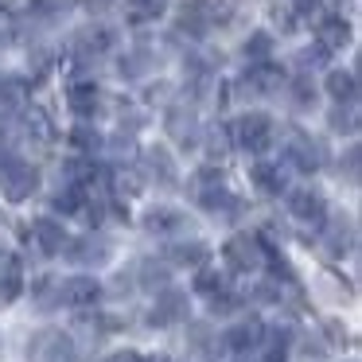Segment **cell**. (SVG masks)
Returning a JSON list of instances; mask_svg holds the SVG:
<instances>
[{"mask_svg": "<svg viewBox=\"0 0 362 362\" xmlns=\"http://www.w3.org/2000/svg\"><path fill=\"white\" fill-rule=\"evenodd\" d=\"M71 141L78 144V148H86L90 156H94V152H98V144H102V133H98L94 125H78V129L71 133Z\"/></svg>", "mask_w": 362, "mask_h": 362, "instance_id": "obj_24", "label": "cell"}, {"mask_svg": "<svg viewBox=\"0 0 362 362\" xmlns=\"http://www.w3.org/2000/svg\"><path fill=\"white\" fill-rule=\"evenodd\" d=\"M253 180H257V183H261V191H269V195H276V191L284 187V183H281V175H276L273 168H265V164H257V168H253Z\"/></svg>", "mask_w": 362, "mask_h": 362, "instance_id": "obj_27", "label": "cell"}, {"mask_svg": "<svg viewBox=\"0 0 362 362\" xmlns=\"http://www.w3.org/2000/svg\"><path fill=\"white\" fill-rule=\"evenodd\" d=\"M168 276H172V273H168V265H164V261H144V265H141V284H144V288H152V292H164L168 288Z\"/></svg>", "mask_w": 362, "mask_h": 362, "instance_id": "obj_19", "label": "cell"}, {"mask_svg": "<svg viewBox=\"0 0 362 362\" xmlns=\"http://www.w3.org/2000/svg\"><path fill=\"white\" fill-rule=\"evenodd\" d=\"M78 203H82V199H78V187H66V191H59V195H55V211H63V214H71Z\"/></svg>", "mask_w": 362, "mask_h": 362, "instance_id": "obj_28", "label": "cell"}, {"mask_svg": "<svg viewBox=\"0 0 362 362\" xmlns=\"http://www.w3.org/2000/svg\"><path fill=\"white\" fill-rule=\"evenodd\" d=\"M8 40V28H4V20H0V43Z\"/></svg>", "mask_w": 362, "mask_h": 362, "instance_id": "obj_35", "label": "cell"}, {"mask_svg": "<svg viewBox=\"0 0 362 362\" xmlns=\"http://www.w3.org/2000/svg\"><path fill=\"white\" fill-rule=\"evenodd\" d=\"M168 129L180 144H195L199 141V125H195V113L191 110H172L168 113Z\"/></svg>", "mask_w": 362, "mask_h": 362, "instance_id": "obj_11", "label": "cell"}, {"mask_svg": "<svg viewBox=\"0 0 362 362\" xmlns=\"http://www.w3.org/2000/svg\"><path fill=\"white\" fill-rule=\"evenodd\" d=\"M199 288H203V292H214V288H218V292H222V276L203 273V276H199Z\"/></svg>", "mask_w": 362, "mask_h": 362, "instance_id": "obj_32", "label": "cell"}, {"mask_svg": "<svg viewBox=\"0 0 362 362\" xmlns=\"http://www.w3.org/2000/svg\"><path fill=\"white\" fill-rule=\"evenodd\" d=\"M113 43V35L105 32V28H86V32L78 35V47H82V55H102L105 47Z\"/></svg>", "mask_w": 362, "mask_h": 362, "instance_id": "obj_21", "label": "cell"}, {"mask_svg": "<svg viewBox=\"0 0 362 362\" xmlns=\"http://www.w3.org/2000/svg\"><path fill=\"white\" fill-rule=\"evenodd\" d=\"M288 211L292 218L308 222V226H323L327 222V203H323V195H315L312 187H300L288 195Z\"/></svg>", "mask_w": 362, "mask_h": 362, "instance_id": "obj_3", "label": "cell"}, {"mask_svg": "<svg viewBox=\"0 0 362 362\" xmlns=\"http://www.w3.org/2000/svg\"><path fill=\"white\" fill-rule=\"evenodd\" d=\"M327 94L335 98L339 105H351L354 94H358V82H354L351 71H331L327 74Z\"/></svg>", "mask_w": 362, "mask_h": 362, "instance_id": "obj_13", "label": "cell"}, {"mask_svg": "<svg viewBox=\"0 0 362 362\" xmlns=\"http://www.w3.org/2000/svg\"><path fill=\"white\" fill-rule=\"evenodd\" d=\"M144 226H148L152 234H172V230L183 226V214L172 211V206H152V211L144 214Z\"/></svg>", "mask_w": 362, "mask_h": 362, "instance_id": "obj_14", "label": "cell"}, {"mask_svg": "<svg viewBox=\"0 0 362 362\" xmlns=\"http://www.w3.org/2000/svg\"><path fill=\"white\" fill-rule=\"evenodd\" d=\"M226 261H230V269H238V273H250V269H257L261 265V242L257 238H250V234H238V238H230L226 242Z\"/></svg>", "mask_w": 362, "mask_h": 362, "instance_id": "obj_4", "label": "cell"}, {"mask_svg": "<svg viewBox=\"0 0 362 362\" xmlns=\"http://www.w3.org/2000/svg\"><path fill=\"white\" fill-rule=\"evenodd\" d=\"M261 335H265V327H261L257 320H242L238 327L226 331V346L230 351H253V346L261 343Z\"/></svg>", "mask_w": 362, "mask_h": 362, "instance_id": "obj_8", "label": "cell"}, {"mask_svg": "<svg viewBox=\"0 0 362 362\" xmlns=\"http://www.w3.org/2000/svg\"><path fill=\"white\" fill-rule=\"evenodd\" d=\"M105 362H141V358H136V351H113Z\"/></svg>", "mask_w": 362, "mask_h": 362, "instance_id": "obj_33", "label": "cell"}, {"mask_svg": "<svg viewBox=\"0 0 362 362\" xmlns=\"http://www.w3.org/2000/svg\"><path fill=\"white\" fill-rule=\"evenodd\" d=\"M234 133H238V144H242V148L265 152L269 141H273V121H269L265 113H245V117L234 125Z\"/></svg>", "mask_w": 362, "mask_h": 362, "instance_id": "obj_2", "label": "cell"}, {"mask_svg": "<svg viewBox=\"0 0 362 362\" xmlns=\"http://www.w3.org/2000/svg\"><path fill=\"white\" fill-rule=\"evenodd\" d=\"M105 257H110V242L105 238H82L71 250V261H82V265H102Z\"/></svg>", "mask_w": 362, "mask_h": 362, "instance_id": "obj_10", "label": "cell"}, {"mask_svg": "<svg viewBox=\"0 0 362 362\" xmlns=\"http://www.w3.org/2000/svg\"><path fill=\"white\" fill-rule=\"evenodd\" d=\"M66 102H71L74 113H82V117H86V113L98 110V86H74Z\"/></svg>", "mask_w": 362, "mask_h": 362, "instance_id": "obj_23", "label": "cell"}, {"mask_svg": "<svg viewBox=\"0 0 362 362\" xmlns=\"http://www.w3.org/2000/svg\"><path fill=\"white\" fill-rule=\"evenodd\" d=\"M180 28H187L191 35H206V4L203 0H195V4H187L180 12Z\"/></svg>", "mask_w": 362, "mask_h": 362, "instance_id": "obj_20", "label": "cell"}, {"mask_svg": "<svg viewBox=\"0 0 362 362\" xmlns=\"http://www.w3.org/2000/svg\"><path fill=\"white\" fill-rule=\"evenodd\" d=\"M98 175V164L90 156H71L63 164V180L71 183V187H82V183H90Z\"/></svg>", "mask_w": 362, "mask_h": 362, "instance_id": "obj_15", "label": "cell"}, {"mask_svg": "<svg viewBox=\"0 0 362 362\" xmlns=\"http://www.w3.org/2000/svg\"><path fill=\"white\" fill-rule=\"evenodd\" d=\"M144 66H148V55H144V51H136V55H129L125 63H121V74H129V78H133V74H144Z\"/></svg>", "mask_w": 362, "mask_h": 362, "instance_id": "obj_29", "label": "cell"}, {"mask_svg": "<svg viewBox=\"0 0 362 362\" xmlns=\"http://www.w3.org/2000/svg\"><path fill=\"white\" fill-rule=\"evenodd\" d=\"M156 362H168V358H156Z\"/></svg>", "mask_w": 362, "mask_h": 362, "instance_id": "obj_36", "label": "cell"}, {"mask_svg": "<svg viewBox=\"0 0 362 362\" xmlns=\"http://www.w3.org/2000/svg\"><path fill=\"white\" fill-rule=\"evenodd\" d=\"M346 245H351V222L346 218H335L327 226V253H346Z\"/></svg>", "mask_w": 362, "mask_h": 362, "instance_id": "obj_22", "label": "cell"}, {"mask_svg": "<svg viewBox=\"0 0 362 362\" xmlns=\"http://www.w3.org/2000/svg\"><path fill=\"white\" fill-rule=\"evenodd\" d=\"M346 40H351V28H346L343 20H327V24L320 28V51L323 55H327V51H339Z\"/></svg>", "mask_w": 362, "mask_h": 362, "instance_id": "obj_17", "label": "cell"}, {"mask_svg": "<svg viewBox=\"0 0 362 362\" xmlns=\"http://www.w3.org/2000/svg\"><path fill=\"white\" fill-rule=\"evenodd\" d=\"M292 90H296V94H292V102H296V105H308L315 98V90H312V82H308V78H300Z\"/></svg>", "mask_w": 362, "mask_h": 362, "instance_id": "obj_31", "label": "cell"}, {"mask_svg": "<svg viewBox=\"0 0 362 362\" xmlns=\"http://www.w3.org/2000/svg\"><path fill=\"white\" fill-rule=\"evenodd\" d=\"M269 47H273V40H269L265 32L253 35V40L245 43V55H250V63H269Z\"/></svg>", "mask_w": 362, "mask_h": 362, "instance_id": "obj_26", "label": "cell"}, {"mask_svg": "<svg viewBox=\"0 0 362 362\" xmlns=\"http://www.w3.org/2000/svg\"><path fill=\"white\" fill-rule=\"evenodd\" d=\"M320 59H323V51H304L300 63H304V66H320Z\"/></svg>", "mask_w": 362, "mask_h": 362, "instance_id": "obj_34", "label": "cell"}, {"mask_svg": "<svg viewBox=\"0 0 362 362\" xmlns=\"http://www.w3.org/2000/svg\"><path fill=\"white\" fill-rule=\"evenodd\" d=\"M144 172L152 175L156 183H175V164L164 148H148L144 152Z\"/></svg>", "mask_w": 362, "mask_h": 362, "instance_id": "obj_12", "label": "cell"}, {"mask_svg": "<svg viewBox=\"0 0 362 362\" xmlns=\"http://www.w3.org/2000/svg\"><path fill=\"white\" fill-rule=\"evenodd\" d=\"M245 82H250L253 90H261V94H269L273 86H281V71H276L273 63H250V71H245Z\"/></svg>", "mask_w": 362, "mask_h": 362, "instance_id": "obj_16", "label": "cell"}, {"mask_svg": "<svg viewBox=\"0 0 362 362\" xmlns=\"http://www.w3.org/2000/svg\"><path fill=\"white\" fill-rule=\"evenodd\" d=\"M331 129H339V133H354V113H343V110H335L331 113Z\"/></svg>", "mask_w": 362, "mask_h": 362, "instance_id": "obj_30", "label": "cell"}, {"mask_svg": "<svg viewBox=\"0 0 362 362\" xmlns=\"http://www.w3.org/2000/svg\"><path fill=\"white\" fill-rule=\"evenodd\" d=\"M168 257L175 261V265H203L206 261V245L203 242H180L168 250Z\"/></svg>", "mask_w": 362, "mask_h": 362, "instance_id": "obj_18", "label": "cell"}, {"mask_svg": "<svg viewBox=\"0 0 362 362\" xmlns=\"http://www.w3.org/2000/svg\"><path fill=\"white\" fill-rule=\"evenodd\" d=\"M35 242H40V250L47 253H63V245H66V230H63V222H55V218H40L35 222Z\"/></svg>", "mask_w": 362, "mask_h": 362, "instance_id": "obj_7", "label": "cell"}, {"mask_svg": "<svg viewBox=\"0 0 362 362\" xmlns=\"http://www.w3.org/2000/svg\"><path fill=\"white\" fill-rule=\"evenodd\" d=\"M59 296H63L66 304H74V308H86V304H94V300L102 296V284H98L94 276H71V281L59 288Z\"/></svg>", "mask_w": 362, "mask_h": 362, "instance_id": "obj_6", "label": "cell"}, {"mask_svg": "<svg viewBox=\"0 0 362 362\" xmlns=\"http://www.w3.org/2000/svg\"><path fill=\"white\" fill-rule=\"evenodd\" d=\"M0 183H4V195H8L12 203H20V199H28L35 187H40V172H35L32 164H24V160H4Z\"/></svg>", "mask_w": 362, "mask_h": 362, "instance_id": "obj_1", "label": "cell"}, {"mask_svg": "<svg viewBox=\"0 0 362 362\" xmlns=\"http://www.w3.org/2000/svg\"><path fill=\"white\" fill-rule=\"evenodd\" d=\"M288 156H292V164L300 168V172H315V168L323 164V148L315 141H308V136H296V141H292V148H288Z\"/></svg>", "mask_w": 362, "mask_h": 362, "instance_id": "obj_9", "label": "cell"}, {"mask_svg": "<svg viewBox=\"0 0 362 362\" xmlns=\"http://www.w3.org/2000/svg\"><path fill=\"white\" fill-rule=\"evenodd\" d=\"M183 315H187V296H183L180 288L156 292V304H152V312H148V323H152V327H168V323L183 320Z\"/></svg>", "mask_w": 362, "mask_h": 362, "instance_id": "obj_5", "label": "cell"}, {"mask_svg": "<svg viewBox=\"0 0 362 362\" xmlns=\"http://www.w3.org/2000/svg\"><path fill=\"white\" fill-rule=\"evenodd\" d=\"M47 362H71L74 358V346H71V339L66 335H51L47 339Z\"/></svg>", "mask_w": 362, "mask_h": 362, "instance_id": "obj_25", "label": "cell"}]
</instances>
